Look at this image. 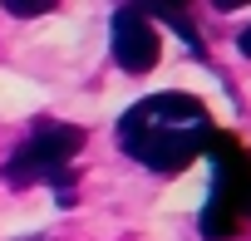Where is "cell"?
<instances>
[{"instance_id": "cell-3", "label": "cell", "mask_w": 251, "mask_h": 241, "mask_svg": "<svg viewBox=\"0 0 251 241\" xmlns=\"http://www.w3.org/2000/svg\"><path fill=\"white\" fill-rule=\"evenodd\" d=\"M84 148V128L74 123H40L20 148L15 158L5 163V182L10 187H30V182H54V187H69L74 172H69V158Z\"/></svg>"}, {"instance_id": "cell-6", "label": "cell", "mask_w": 251, "mask_h": 241, "mask_svg": "<svg viewBox=\"0 0 251 241\" xmlns=\"http://www.w3.org/2000/svg\"><path fill=\"white\" fill-rule=\"evenodd\" d=\"M5 10L15 15V20H30V15H45V10H54L50 0H5Z\"/></svg>"}, {"instance_id": "cell-4", "label": "cell", "mask_w": 251, "mask_h": 241, "mask_svg": "<svg viewBox=\"0 0 251 241\" xmlns=\"http://www.w3.org/2000/svg\"><path fill=\"white\" fill-rule=\"evenodd\" d=\"M113 59L128 74H148L158 64V30L148 25V10H138V5L113 10Z\"/></svg>"}, {"instance_id": "cell-8", "label": "cell", "mask_w": 251, "mask_h": 241, "mask_svg": "<svg viewBox=\"0 0 251 241\" xmlns=\"http://www.w3.org/2000/svg\"><path fill=\"white\" fill-rule=\"evenodd\" d=\"M246 217H251V202H246Z\"/></svg>"}, {"instance_id": "cell-7", "label": "cell", "mask_w": 251, "mask_h": 241, "mask_svg": "<svg viewBox=\"0 0 251 241\" xmlns=\"http://www.w3.org/2000/svg\"><path fill=\"white\" fill-rule=\"evenodd\" d=\"M236 45H241V54H246V59H251V25H246V30H241V40H236Z\"/></svg>"}, {"instance_id": "cell-1", "label": "cell", "mask_w": 251, "mask_h": 241, "mask_svg": "<svg viewBox=\"0 0 251 241\" xmlns=\"http://www.w3.org/2000/svg\"><path fill=\"white\" fill-rule=\"evenodd\" d=\"M212 118L192 94H153L138 98L128 113L118 118V143L128 158H138L153 172H182L197 153L212 143Z\"/></svg>"}, {"instance_id": "cell-5", "label": "cell", "mask_w": 251, "mask_h": 241, "mask_svg": "<svg viewBox=\"0 0 251 241\" xmlns=\"http://www.w3.org/2000/svg\"><path fill=\"white\" fill-rule=\"evenodd\" d=\"M153 15H158V20H168V25L187 40V49H192V54H207V49H202V40H197V30H192V20H187V10H177V5H158Z\"/></svg>"}, {"instance_id": "cell-2", "label": "cell", "mask_w": 251, "mask_h": 241, "mask_svg": "<svg viewBox=\"0 0 251 241\" xmlns=\"http://www.w3.org/2000/svg\"><path fill=\"white\" fill-rule=\"evenodd\" d=\"M212 153V202L202 207V236L207 241H231L246 221V202H251V158L241 153V143L231 133H212L207 143Z\"/></svg>"}]
</instances>
